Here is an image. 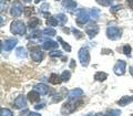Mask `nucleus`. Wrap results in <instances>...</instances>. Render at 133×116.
Here are the masks:
<instances>
[{
	"instance_id": "f257e3e1",
	"label": "nucleus",
	"mask_w": 133,
	"mask_h": 116,
	"mask_svg": "<svg viewBox=\"0 0 133 116\" xmlns=\"http://www.w3.org/2000/svg\"><path fill=\"white\" fill-rule=\"evenodd\" d=\"M10 31L14 34H18V35H23L26 33V26L22 21L20 20H15L14 22L11 23L10 27Z\"/></svg>"
},
{
	"instance_id": "f03ea898",
	"label": "nucleus",
	"mask_w": 133,
	"mask_h": 116,
	"mask_svg": "<svg viewBox=\"0 0 133 116\" xmlns=\"http://www.w3.org/2000/svg\"><path fill=\"white\" fill-rule=\"evenodd\" d=\"M122 35V29L119 27H108L107 37L110 40H118Z\"/></svg>"
},
{
	"instance_id": "7ed1b4c3",
	"label": "nucleus",
	"mask_w": 133,
	"mask_h": 116,
	"mask_svg": "<svg viewBox=\"0 0 133 116\" xmlns=\"http://www.w3.org/2000/svg\"><path fill=\"white\" fill-rule=\"evenodd\" d=\"M90 19V12L85 9H79L77 11V23L79 26H83L89 21Z\"/></svg>"
},
{
	"instance_id": "20e7f679",
	"label": "nucleus",
	"mask_w": 133,
	"mask_h": 116,
	"mask_svg": "<svg viewBox=\"0 0 133 116\" xmlns=\"http://www.w3.org/2000/svg\"><path fill=\"white\" fill-rule=\"evenodd\" d=\"M79 60H80L81 64L83 66H88L89 62H90V53H89V50L87 48H81L79 50Z\"/></svg>"
},
{
	"instance_id": "39448f33",
	"label": "nucleus",
	"mask_w": 133,
	"mask_h": 116,
	"mask_svg": "<svg viewBox=\"0 0 133 116\" xmlns=\"http://www.w3.org/2000/svg\"><path fill=\"white\" fill-rule=\"evenodd\" d=\"M77 108V103L73 101V99H70L69 102H66L63 104V106H62L61 108V114L63 115H68L70 113H72V112H74Z\"/></svg>"
},
{
	"instance_id": "423d86ee",
	"label": "nucleus",
	"mask_w": 133,
	"mask_h": 116,
	"mask_svg": "<svg viewBox=\"0 0 133 116\" xmlns=\"http://www.w3.org/2000/svg\"><path fill=\"white\" fill-rule=\"evenodd\" d=\"M125 69H127V63H125V61L119 60V61L115 63V65H114L113 71H114V73L116 74V75H123V74L125 73Z\"/></svg>"
},
{
	"instance_id": "0eeeda50",
	"label": "nucleus",
	"mask_w": 133,
	"mask_h": 116,
	"mask_svg": "<svg viewBox=\"0 0 133 116\" xmlns=\"http://www.w3.org/2000/svg\"><path fill=\"white\" fill-rule=\"evenodd\" d=\"M22 10H24L23 7H22V3L20 1H15L14 5H12V7H11L10 13H11L12 17H19L22 13Z\"/></svg>"
},
{
	"instance_id": "6e6552de",
	"label": "nucleus",
	"mask_w": 133,
	"mask_h": 116,
	"mask_svg": "<svg viewBox=\"0 0 133 116\" xmlns=\"http://www.w3.org/2000/svg\"><path fill=\"white\" fill-rule=\"evenodd\" d=\"M17 43H18V40L15 39V38L7 39L5 42H2V50L5 49V51H11V50L17 45Z\"/></svg>"
},
{
	"instance_id": "1a4fd4ad",
	"label": "nucleus",
	"mask_w": 133,
	"mask_h": 116,
	"mask_svg": "<svg viewBox=\"0 0 133 116\" xmlns=\"http://www.w3.org/2000/svg\"><path fill=\"white\" fill-rule=\"evenodd\" d=\"M85 32H87V34H88L90 38H93V37H95V35L98 34V32H99V27H98L95 23H90V24H88V26H87Z\"/></svg>"
},
{
	"instance_id": "9d476101",
	"label": "nucleus",
	"mask_w": 133,
	"mask_h": 116,
	"mask_svg": "<svg viewBox=\"0 0 133 116\" xmlns=\"http://www.w3.org/2000/svg\"><path fill=\"white\" fill-rule=\"evenodd\" d=\"M27 106V99L23 95H19L15 99V107L16 108H26Z\"/></svg>"
},
{
	"instance_id": "9b49d317",
	"label": "nucleus",
	"mask_w": 133,
	"mask_h": 116,
	"mask_svg": "<svg viewBox=\"0 0 133 116\" xmlns=\"http://www.w3.org/2000/svg\"><path fill=\"white\" fill-rule=\"evenodd\" d=\"M82 95H83V91L81 89H74V90L69 91L66 96H68L69 99H76V98L81 97Z\"/></svg>"
},
{
	"instance_id": "f8f14e48",
	"label": "nucleus",
	"mask_w": 133,
	"mask_h": 116,
	"mask_svg": "<svg viewBox=\"0 0 133 116\" xmlns=\"http://www.w3.org/2000/svg\"><path fill=\"white\" fill-rule=\"evenodd\" d=\"M28 99L30 103H37L40 101V93H38L36 90H32L28 93Z\"/></svg>"
},
{
	"instance_id": "ddd939ff",
	"label": "nucleus",
	"mask_w": 133,
	"mask_h": 116,
	"mask_svg": "<svg viewBox=\"0 0 133 116\" xmlns=\"http://www.w3.org/2000/svg\"><path fill=\"white\" fill-rule=\"evenodd\" d=\"M58 42H55L52 40L47 39L45 41H43L42 43V49L43 50H52V49H58Z\"/></svg>"
},
{
	"instance_id": "4468645a",
	"label": "nucleus",
	"mask_w": 133,
	"mask_h": 116,
	"mask_svg": "<svg viewBox=\"0 0 133 116\" xmlns=\"http://www.w3.org/2000/svg\"><path fill=\"white\" fill-rule=\"evenodd\" d=\"M33 90H36L38 93H40V95H47L49 93V88L45 84H42V83H40V84H37L35 85V88Z\"/></svg>"
},
{
	"instance_id": "2eb2a0df",
	"label": "nucleus",
	"mask_w": 133,
	"mask_h": 116,
	"mask_svg": "<svg viewBox=\"0 0 133 116\" xmlns=\"http://www.w3.org/2000/svg\"><path fill=\"white\" fill-rule=\"evenodd\" d=\"M31 59L35 62H40L43 59V52L40 51V50H35V51H31Z\"/></svg>"
},
{
	"instance_id": "dca6fc26",
	"label": "nucleus",
	"mask_w": 133,
	"mask_h": 116,
	"mask_svg": "<svg viewBox=\"0 0 133 116\" xmlns=\"http://www.w3.org/2000/svg\"><path fill=\"white\" fill-rule=\"evenodd\" d=\"M132 102H133V96H123L118 101V104L120 106H125Z\"/></svg>"
},
{
	"instance_id": "f3484780",
	"label": "nucleus",
	"mask_w": 133,
	"mask_h": 116,
	"mask_svg": "<svg viewBox=\"0 0 133 116\" xmlns=\"http://www.w3.org/2000/svg\"><path fill=\"white\" fill-rule=\"evenodd\" d=\"M49 82L51 83V84L57 85V84H60V83L62 82V78H61V76L58 75V74L52 73L51 75H50V77H49Z\"/></svg>"
},
{
	"instance_id": "a211bd4d",
	"label": "nucleus",
	"mask_w": 133,
	"mask_h": 116,
	"mask_svg": "<svg viewBox=\"0 0 133 116\" xmlns=\"http://www.w3.org/2000/svg\"><path fill=\"white\" fill-rule=\"evenodd\" d=\"M62 5H63V7L68 8V9H74L77 7V2L73 1V0H64L62 2Z\"/></svg>"
},
{
	"instance_id": "6ab92c4d",
	"label": "nucleus",
	"mask_w": 133,
	"mask_h": 116,
	"mask_svg": "<svg viewBox=\"0 0 133 116\" xmlns=\"http://www.w3.org/2000/svg\"><path fill=\"white\" fill-rule=\"evenodd\" d=\"M107 77H108L107 73H104V72H97V73H95V75H94V80L103 82V81L107 80Z\"/></svg>"
},
{
	"instance_id": "aec40b11",
	"label": "nucleus",
	"mask_w": 133,
	"mask_h": 116,
	"mask_svg": "<svg viewBox=\"0 0 133 116\" xmlns=\"http://www.w3.org/2000/svg\"><path fill=\"white\" fill-rule=\"evenodd\" d=\"M40 23H41V21L38 18H31L30 20H29V28L30 29H36Z\"/></svg>"
},
{
	"instance_id": "412c9836",
	"label": "nucleus",
	"mask_w": 133,
	"mask_h": 116,
	"mask_svg": "<svg viewBox=\"0 0 133 116\" xmlns=\"http://www.w3.org/2000/svg\"><path fill=\"white\" fill-rule=\"evenodd\" d=\"M16 54L18 57H26L27 56V52H26V49L22 48V47H19L18 49L16 50Z\"/></svg>"
},
{
	"instance_id": "4be33fe9",
	"label": "nucleus",
	"mask_w": 133,
	"mask_h": 116,
	"mask_svg": "<svg viewBox=\"0 0 133 116\" xmlns=\"http://www.w3.org/2000/svg\"><path fill=\"white\" fill-rule=\"evenodd\" d=\"M42 33L44 35H48V37H55L57 34V32L56 30L53 28H47V29H44V30L42 31Z\"/></svg>"
},
{
	"instance_id": "5701e85b",
	"label": "nucleus",
	"mask_w": 133,
	"mask_h": 116,
	"mask_svg": "<svg viewBox=\"0 0 133 116\" xmlns=\"http://www.w3.org/2000/svg\"><path fill=\"white\" fill-rule=\"evenodd\" d=\"M58 23H59V21L57 20L56 17H50V18L47 19V24L49 27H56Z\"/></svg>"
},
{
	"instance_id": "b1692460",
	"label": "nucleus",
	"mask_w": 133,
	"mask_h": 116,
	"mask_svg": "<svg viewBox=\"0 0 133 116\" xmlns=\"http://www.w3.org/2000/svg\"><path fill=\"white\" fill-rule=\"evenodd\" d=\"M56 18H57V20L58 21L60 22V24H62V26H63V24L66 22V16L65 15H63V13H59V15H57L56 16Z\"/></svg>"
},
{
	"instance_id": "393cba45",
	"label": "nucleus",
	"mask_w": 133,
	"mask_h": 116,
	"mask_svg": "<svg viewBox=\"0 0 133 116\" xmlns=\"http://www.w3.org/2000/svg\"><path fill=\"white\" fill-rule=\"evenodd\" d=\"M89 12H90V18H92V19H97L98 17L100 16V11L97 9V8H93V9H91Z\"/></svg>"
},
{
	"instance_id": "a878e982",
	"label": "nucleus",
	"mask_w": 133,
	"mask_h": 116,
	"mask_svg": "<svg viewBox=\"0 0 133 116\" xmlns=\"http://www.w3.org/2000/svg\"><path fill=\"white\" fill-rule=\"evenodd\" d=\"M58 41H59V42L61 43V45L63 47V49L65 50V51H68V52L71 51V47H70V45H69L68 43H66V42H64V41L62 40L61 38H58Z\"/></svg>"
},
{
	"instance_id": "bb28decb",
	"label": "nucleus",
	"mask_w": 133,
	"mask_h": 116,
	"mask_svg": "<svg viewBox=\"0 0 133 116\" xmlns=\"http://www.w3.org/2000/svg\"><path fill=\"white\" fill-rule=\"evenodd\" d=\"M70 77H71V73H70V71H63V73L61 74V78H62V81H69L70 80Z\"/></svg>"
},
{
	"instance_id": "cd10ccee",
	"label": "nucleus",
	"mask_w": 133,
	"mask_h": 116,
	"mask_svg": "<svg viewBox=\"0 0 133 116\" xmlns=\"http://www.w3.org/2000/svg\"><path fill=\"white\" fill-rule=\"evenodd\" d=\"M0 114H1V116H14V113L8 108H1L0 110Z\"/></svg>"
},
{
	"instance_id": "c85d7f7f",
	"label": "nucleus",
	"mask_w": 133,
	"mask_h": 116,
	"mask_svg": "<svg viewBox=\"0 0 133 116\" xmlns=\"http://www.w3.org/2000/svg\"><path fill=\"white\" fill-rule=\"evenodd\" d=\"M120 115H121V111L120 110H112L111 112H109L108 114L103 116H120Z\"/></svg>"
},
{
	"instance_id": "c756f323",
	"label": "nucleus",
	"mask_w": 133,
	"mask_h": 116,
	"mask_svg": "<svg viewBox=\"0 0 133 116\" xmlns=\"http://www.w3.org/2000/svg\"><path fill=\"white\" fill-rule=\"evenodd\" d=\"M97 2L99 3V5L103 6V7H109L112 3L111 0H97Z\"/></svg>"
},
{
	"instance_id": "7c9ffc66",
	"label": "nucleus",
	"mask_w": 133,
	"mask_h": 116,
	"mask_svg": "<svg viewBox=\"0 0 133 116\" xmlns=\"http://www.w3.org/2000/svg\"><path fill=\"white\" fill-rule=\"evenodd\" d=\"M123 53L125 54L127 56H130V54H131V47L129 44H125L123 47Z\"/></svg>"
},
{
	"instance_id": "2f4dec72",
	"label": "nucleus",
	"mask_w": 133,
	"mask_h": 116,
	"mask_svg": "<svg viewBox=\"0 0 133 116\" xmlns=\"http://www.w3.org/2000/svg\"><path fill=\"white\" fill-rule=\"evenodd\" d=\"M72 33H73L74 35H76L77 39H82V38H83V33L80 32L79 30H77V29H74V28L72 29Z\"/></svg>"
},
{
	"instance_id": "473e14b6",
	"label": "nucleus",
	"mask_w": 133,
	"mask_h": 116,
	"mask_svg": "<svg viewBox=\"0 0 133 116\" xmlns=\"http://www.w3.org/2000/svg\"><path fill=\"white\" fill-rule=\"evenodd\" d=\"M49 55L51 57H59V56H62V52L60 51V50H58V51H51L49 53Z\"/></svg>"
},
{
	"instance_id": "72a5a7b5",
	"label": "nucleus",
	"mask_w": 133,
	"mask_h": 116,
	"mask_svg": "<svg viewBox=\"0 0 133 116\" xmlns=\"http://www.w3.org/2000/svg\"><path fill=\"white\" fill-rule=\"evenodd\" d=\"M24 15H26L27 17H30L32 13H33V8H30V7H27L24 8Z\"/></svg>"
},
{
	"instance_id": "f704fd0d",
	"label": "nucleus",
	"mask_w": 133,
	"mask_h": 116,
	"mask_svg": "<svg viewBox=\"0 0 133 116\" xmlns=\"http://www.w3.org/2000/svg\"><path fill=\"white\" fill-rule=\"evenodd\" d=\"M121 8H122V6H121V5L114 6V7H112V8H111V11H112V12H115V11H118L119 9H121Z\"/></svg>"
},
{
	"instance_id": "c9c22d12",
	"label": "nucleus",
	"mask_w": 133,
	"mask_h": 116,
	"mask_svg": "<svg viewBox=\"0 0 133 116\" xmlns=\"http://www.w3.org/2000/svg\"><path fill=\"white\" fill-rule=\"evenodd\" d=\"M101 52L103 53V54H112V51L109 50V49H103Z\"/></svg>"
},
{
	"instance_id": "e433bc0d",
	"label": "nucleus",
	"mask_w": 133,
	"mask_h": 116,
	"mask_svg": "<svg viewBox=\"0 0 133 116\" xmlns=\"http://www.w3.org/2000/svg\"><path fill=\"white\" fill-rule=\"evenodd\" d=\"M127 2H128V5L129 7L131 8V9L133 10V0H127Z\"/></svg>"
},
{
	"instance_id": "4c0bfd02",
	"label": "nucleus",
	"mask_w": 133,
	"mask_h": 116,
	"mask_svg": "<svg viewBox=\"0 0 133 116\" xmlns=\"http://www.w3.org/2000/svg\"><path fill=\"white\" fill-rule=\"evenodd\" d=\"M28 116H41L39 113H36V112H30V113L28 114Z\"/></svg>"
},
{
	"instance_id": "58836bf2",
	"label": "nucleus",
	"mask_w": 133,
	"mask_h": 116,
	"mask_svg": "<svg viewBox=\"0 0 133 116\" xmlns=\"http://www.w3.org/2000/svg\"><path fill=\"white\" fill-rule=\"evenodd\" d=\"M43 106H44V104H38L37 106H35V108L36 110H41V108H43Z\"/></svg>"
},
{
	"instance_id": "ea45409f",
	"label": "nucleus",
	"mask_w": 133,
	"mask_h": 116,
	"mask_svg": "<svg viewBox=\"0 0 133 116\" xmlns=\"http://www.w3.org/2000/svg\"><path fill=\"white\" fill-rule=\"evenodd\" d=\"M70 68H71V69L74 68V60H71V64H70Z\"/></svg>"
},
{
	"instance_id": "a19ab883",
	"label": "nucleus",
	"mask_w": 133,
	"mask_h": 116,
	"mask_svg": "<svg viewBox=\"0 0 133 116\" xmlns=\"http://www.w3.org/2000/svg\"><path fill=\"white\" fill-rule=\"evenodd\" d=\"M84 116H95V114H94V113H89V114H87V115H84Z\"/></svg>"
},
{
	"instance_id": "79ce46f5",
	"label": "nucleus",
	"mask_w": 133,
	"mask_h": 116,
	"mask_svg": "<svg viewBox=\"0 0 133 116\" xmlns=\"http://www.w3.org/2000/svg\"><path fill=\"white\" fill-rule=\"evenodd\" d=\"M130 73H131V75L133 76V66H131V68H130Z\"/></svg>"
},
{
	"instance_id": "37998d69",
	"label": "nucleus",
	"mask_w": 133,
	"mask_h": 116,
	"mask_svg": "<svg viewBox=\"0 0 133 116\" xmlns=\"http://www.w3.org/2000/svg\"><path fill=\"white\" fill-rule=\"evenodd\" d=\"M40 1H42V0H35V2H36V3H39Z\"/></svg>"
},
{
	"instance_id": "c03bdc74",
	"label": "nucleus",
	"mask_w": 133,
	"mask_h": 116,
	"mask_svg": "<svg viewBox=\"0 0 133 116\" xmlns=\"http://www.w3.org/2000/svg\"><path fill=\"white\" fill-rule=\"evenodd\" d=\"M24 1H26V2H30L31 0H24Z\"/></svg>"
},
{
	"instance_id": "a18cd8bd",
	"label": "nucleus",
	"mask_w": 133,
	"mask_h": 116,
	"mask_svg": "<svg viewBox=\"0 0 133 116\" xmlns=\"http://www.w3.org/2000/svg\"><path fill=\"white\" fill-rule=\"evenodd\" d=\"M2 1H3V0H2ZM7 1H9V0H7Z\"/></svg>"
},
{
	"instance_id": "49530a36",
	"label": "nucleus",
	"mask_w": 133,
	"mask_h": 116,
	"mask_svg": "<svg viewBox=\"0 0 133 116\" xmlns=\"http://www.w3.org/2000/svg\"><path fill=\"white\" fill-rule=\"evenodd\" d=\"M131 116H133V114H132V115H131Z\"/></svg>"
},
{
	"instance_id": "de8ad7c7",
	"label": "nucleus",
	"mask_w": 133,
	"mask_h": 116,
	"mask_svg": "<svg viewBox=\"0 0 133 116\" xmlns=\"http://www.w3.org/2000/svg\"><path fill=\"white\" fill-rule=\"evenodd\" d=\"M57 1H58V0H57Z\"/></svg>"
}]
</instances>
